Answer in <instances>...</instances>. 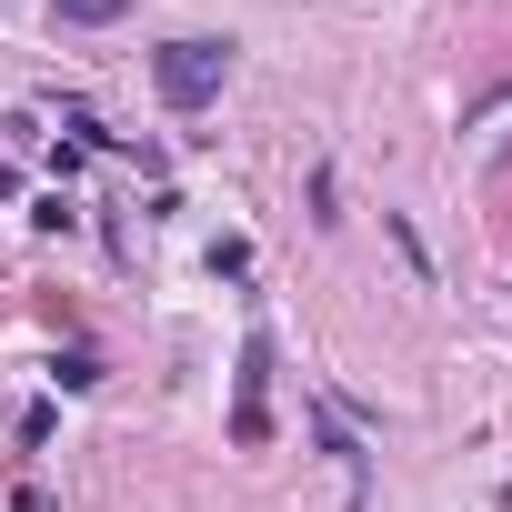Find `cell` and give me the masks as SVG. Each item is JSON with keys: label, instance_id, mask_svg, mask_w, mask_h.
<instances>
[{"label": "cell", "instance_id": "5", "mask_svg": "<svg viewBox=\"0 0 512 512\" xmlns=\"http://www.w3.org/2000/svg\"><path fill=\"white\" fill-rule=\"evenodd\" d=\"M51 382H61V392H91V382H101V352H61Z\"/></svg>", "mask_w": 512, "mask_h": 512}, {"label": "cell", "instance_id": "4", "mask_svg": "<svg viewBox=\"0 0 512 512\" xmlns=\"http://www.w3.org/2000/svg\"><path fill=\"white\" fill-rule=\"evenodd\" d=\"M131 0H51V21H71V31H101V21H121Z\"/></svg>", "mask_w": 512, "mask_h": 512}, {"label": "cell", "instance_id": "2", "mask_svg": "<svg viewBox=\"0 0 512 512\" xmlns=\"http://www.w3.org/2000/svg\"><path fill=\"white\" fill-rule=\"evenodd\" d=\"M262 392H272V332H251V342H241V372H231V442H241V452L272 442V402H262Z\"/></svg>", "mask_w": 512, "mask_h": 512}, {"label": "cell", "instance_id": "3", "mask_svg": "<svg viewBox=\"0 0 512 512\" xmlns=\"http://www.w3.org/2000/svg\"><path fill=\"white\" fill-rule=\"evenodd\" d=\"M312 432H322V452H332L342 472H362V432H352V422H342L332 402H312Z\"/></svg>", "mask_w": 512, "mask_h": 512}, {"label": "cell", "instance_id": "1", "mask_svg": "<svg viewBox=\"0 0 512 512\" xmlns=\"http://www.w3.org/2000/svg\"><path fill=\"white\" fill-rule=\"evenodd\" d=\"M221 81H231V41H171V51L151 61V91H161L171 111H211Z\"/></svg>", "mask_w": 512, "mask_h": 512}]
</instances>
